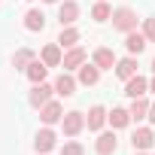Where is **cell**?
Segmentation results:
<instances>
[{
  "label": "cell",
  "instance_id": "cell-1",
  "mask_svg": "<svg viewBox=\"0 0 155 155\" xmlns=\"http://www.w3.org/2000/svg\"><path fill=\"white\" fill-rule=\"evenodd\" d=\"M110 21H113V28H116V31L131 34V31H137V21H140V18H137V12H134L131 6H116Z\"/></svg>",
  "mask_w": 155,
  "mask_h": 155
},
{
  "label": "cell",
  "instance_id": "cell-2",
  "mask_svg": "<svg viewBox=\"0 0 155 155\" xmlns=\"http://www.w3.org/2000/svg\"><path fill=\"white\" fill-rule=\"evenodd\" d=\"M82 128H85V113H79V110L64 113V119H61V131H64V137H79Z\"/></svg>",
  "mask_w": 155,
  "mask_h": 155
},
{
  "label": "cell",
  "instance_id": "cell-3",
  "mask_svg": "<svg viewBox=\"0 0 155 155\" xmlns=\"http://www.w3.org/2000/svg\"><path fill=\"white\" fill-rule=\"evenodd\" d=\"M52 97H55V85H49V82H37V85L31 88V94H28V101H31V107H34V110L46 107Z\"/></svg>",
  "mask_w": 155,
  "mask_h": 155
},
{
  "label": "cell",
  "instance_id": "cell-4",
  "mask_svg": "<svg viewBox=\"0 0 155 155\" xmlns=\"http://www.w3.org/2000/svg\"><path fill=\"white\" fill-rule=\"evenodd\" d=\"M116 149H119L116 131H101L97 140H94V152H97V155H116Z\"/></svg>",
  "mask_w": 155,
  "mask_h": 155
},
{
  "label": "cell",
  "instance_id": "cell-5",
  "mask_svg": "<svg viewBox=\"0 0 155 155\" xmlns=\"http://www.w3.org/2000/svg\"><path fill=\"white\" fill-rule=\"evenodd\" d=\"M131 146H134V152H149V149L155 146L152 128H137V131L131 134Z\"/></svg>",
  "mask_w": 155,
  "mask_h": 155
},
{
  "label": "cell",
  "instance_id": "cell-6",
  "mask_svg": "<svg viewBox=\"0 0 155 155\" xmlns=\"http://www.w3.org/2000/svg\"><path fill=\"white\" fill-rule=\"evenodd\" d=\"M55 143H58V134L52 131V125H46V128L37 134L34 149H37V155H46V152H52V149H55Z\"/></svg>",
  "mask_w": 155,
  "mask_h": 155
},
{
  "label": "cell",
  "instance_id": "cell-7",
  "mask_svg": "<svg viewBox=\"0 0 155 155\" xmlns=\"http://www.w3.org/2000/svg\"><path fill=\"white\" fill-rule=\"evenodd\" d=\"M76 18H79V3H76V0H64V3H58V25L61 28L76 25Z\"/></svg>",
  "mask_w": 155,
  "mask_h": 155
},
{
  "label": "cell",
  "instance_id": "cell-8",
  "mask_svg": "<svg viewBox=\"0 0 155 155\" xmlns=\"http://www.w3.org/2000/svg\"><path fill=\"white\" fill-rule=\"evenodd\" d=\"M85 61H88V52H85L82 46H73V49H67V52H64L61 67H64V70H79Z\"/></svg>",
  "mask_w": 155,
  "mask_h": 155
},
{
  "label": "cell",
  "instance_id": "cell-9",
  "mask_svg": "<svg viewBox=\"0 0 155 155\" xmlns=\"http://www.w3.org/2000/svg\"><path fill=\"white\" fill-rule=\"evenodd\" d=\"M40 61H43L46 67H61V61H64V49H61L58 43H46V46L40 49Z\"/></svg>",
  "mask_w": 155,
  "mask_h": 155
},
{
  "label": "cell",
  "instance_id": "cell-10",
  "mask_svg": "<svg viewBox=\"0 0 155 155\" xmlns=\"http://www.w3.org/2000/svg\"><path fill=\"white\" fill-rule=\"evenodd\" d=\"M61 119H64V107H61L55 97H52L46 107H40V122H43V125H58Z\"/></svg>",
  "mask_w": 155,
  "mask_h": 155
},
{
  "label": "cell",
  "instance_id": "cell-11",
  "mask_svg": "<svg viewBox=\"0 0 155 155\" xmlns=\"http://www.w3.org/2000/svg\"><path fill=\"white\" fill-rule=\"evenodd\" d=\"M76 85H79V79H73L70 70H64L58 79H55V94L58 97H73L76 94Z\"/></svg>",
  "mask_w": 155,
  "mask_h": 155
},
{
  "label": "cell",
  "instance_id": "cell-12",
  "mask_svg": "<svg viewBox=\"0 0 155 155\" xmlns=\"http://www.w3.org/2000/svg\"><path fill=\"white\" fill-rule=\"evenodd\" d=\"M101 73H104V70H101L94 61H91V64L85 61V64L79 67V76H76V79H79V85L88 88V85H97V82H101Z\"/></svg>",
  "mask_w": 155,
  "mask_h": 155
},
{
  "label": "cell",
  "instance_id": "cell-13",
  "mask_svg": "<svg viewBox=\"0 0 155 155\" xmlns=\"http://www.w3.org/2000/svg\"><path fill=\"white\" fill-rule=\"evenodd\" d=\"M107 110L101 107V104H94L91 110H88V116H85V128L88 131H104V125H107Z\"/></svg>",
  "mask_w": 155,
  "mask_h": 155
},
{
  "label": "cell",
  "instance_id": "cell-14",
  "mask_svg": "<svg viewBox=\"0 0 155 155\" xmlns=\"http://www.w3.org/2000/svg\"><path fill=\"white\" fill-rule=\"evenodd\" d=\"M146 91H149V79H146V76H140V73L131 76V79L125 82V94H128L131 101H134V97H143Z\"/></svg>",
  "mask_w": 155,
  "mask_h": 155
},
{
  "label": "cell",
  "instance_id": "cell-15",
  "mask_svg": "<svg viewBox=\"0 0 155 155\" xmlns=\"http://www.w3.org/2000/svg\"><path fill=\"white\" fill-rule=\"evenodd\" d=\"M113 70H116V76H119L122 82H128L131 76H137V58H134V55H128V58H119Z\"/></svg>",
  "mask_w": 155,
  "mask_h": 155
},
{
  "label": "cell",
  "instance_id": "cell-16",
  "mask_svg": "<svg viewBox=\"0 0 155 155\" xmlns=\"http://www.w3.org/2000/svg\"><path fill=\"white\" fill-rule=\"evenodd\" d=\"M91 61H94V64H97L101 70H113L119 58H116V52H113V49L101 46V49H94V52H91Z\"/></svg>",
  "mask_w": 155,
  "mask_h": 155
},
{
  "label": "cell",
  "instance_id": "cell-17",
  "mask_svg": "<svg viewBox=\"0 0 155 155\" xmlns=\"http://www.w3.org/2000/svg\"><path fill=\"white\" fill-rule=\"evenodd\" d=\"M146 46H149V40L143 37V31H131V34H125V49H128V55H140Z\"/></svg>",
  "mask_w": 155,
  "mask_h": 155
},
{
  "label": "cell",
  "instance_id": "cell-18",
  "mask_svg": "<svg viewBox=\"0 0 155 155\" xmlns=\"http://www.w3.org/2000/svg\"><path fill=\"white\" fill-rule=\"evenodd\" d=\"M79 40H82V34L76 31L73 25H67V28H61V34H58L55 43H58L61 49H73V46H79Z\"/></svg>",
  "mask_w": 155,
  "mask_h": 155
},
{
  "label": "cell",
  "instance_id": "cell-19",
  "mask_svg": "<svg viewBox=\"0 0 155 155\" xmlns=\"http://www.w3.org/2000/svg\"><path fill=\"white\" fill-rule=\"evenodd\" d=\"M43 28H46V15H43L40 9H28V12H25V31L40 34Z\"/></svg>",
  "mask_w": 155,
  "mask_h": 155
},
{
  "label": "cell",
  "instance_id": "cell-20",
  "mask_svg": "<svg viewBox=\"0 0 155 155\" xmlns=\"http://www.w3.org/2000/svg\"><path fill=\"white\" fill-rule=\"evenodd\" d=\"M128 113H131V122H143V119L149 116V101H146V94H143V97H134L131 107H128Z\"/></svg>",
  "mask_w": 155,
  "mask_h": 155
},
{
  "label": "cell",
  "instance_id": "cell-21",
  "mask_svg": "<svg viewBox=\"0 0 155 155\" xmlns=\"http://www.w3.org/2000/svg\"><path fill=\"white\" fill-rule=\"evenodd\" d=\"M107 122L113 125V131H122V128H128V125H131V113H128V110H122V107H113V113L107 116Z\"/></svg>",
  "mask_w": 155,
  "mask_h": 155
},
{
  "label": "cell",
  "instance_id": "cell-22",
  "mask_svg": "<svg viewBox=\"0 0 155 155\" xmlns=\"http://www.w3.org/2000/svg\"><path fill=\"white\" fill-rule=\"evenodd\" d=\"M46 73H49V67H46L40 58H37V61H31V64H28V70H25V76H28L34 85H37V82H46Z\"/></svg>",
  "mask_w": 155,
  "mask_h": 155
},
{
  "label": "cell",
  "instance_id": "cell-23",
  "mask_svg": "<svg viewBox=\"0 0 155 155\" xmlns=\"http://www.w3.org/2000/svg\"><path fill=\"white\" fill-rule=\"evenodd\" d=\"M31 61H37V52H34V49H18V52L12 55V67H15V70H28Z\"/></svg>",
  "mask_w": 155,
  "mask_h": 155
},
{
  "label": "cell",
  "instance_id": "cell-24",
  "mask_svg": "<svg viewBox=\"0 0 155 155\" xmlns=\"http://www.w3.org/2000/svg\"><path fill=\"white\" fill-rule=\"evenodd\" d=\"M91 18L94 21H110L113 18V6L107 3V0H97V3L91 6Z\"/></svg>",
  "mask_w": 155,
  "mask_h": 155
},
{
  "label": "cell",
  "instance_id": "cell-25",
  "mask_svg": "<svg viewBox=\"0 0 155 155\" xmlns=\"http://www.w3.org/2000/svg\"><path fill=\"white\" fill-rule=\"evenodd\" d=\"M61 155H85V146H82L79 140H67V143L61 146Z\"/></svg>",
  "mask_w": 155,
  "mask_h": 155
},
{
  "label": "cell",
  "instance_id": "cell-26",
  "mask_svg": "<svg viewBox=\"0 0 155 155\" xmlns=\"http://www.w3.org/2000/svg\"><path fill=\"white\" fill-rule=\"evenodd\" d=\"M143 37H146L149 43H155V15L143 18Z\"/></svg>",
  "mask_w": 155,
  "mask_h": 155
},
{
  "label": "cell",
  "instance_id": "cell-27",
  "mask_svg": "<svg viewBox=\"0 0 155 155\" xmlns=\"http://www.w3.org/2000/svg\"><path fill=\"white\" fill-rule=\"evenodd\" d=\"M146 119H149V122H152V125H155V101H152V104H149V116H146Z\"/></svg>",
  "mask_w": 155,
  "mask_h": 155
},
{
  "label": "cell",
  "instance_id": "cell-28",
  "mask_svg": "<svg viewBox=\"0 0 155 155\" xmlns=\"http://www.w3.org/2000/svg\"><path fill=\"white\" fill-rule=\"evenodd\" d=\"M149 91L155 94V76H152V79H149Z\"/></svg>",
  "mask_w": 155,
  "mask_h": 155
},
{
  "label": "cell",
  "instance_id": "cell-29",
  "mask_svg": "<svg viewBox=\"0 0 155 155\" xmlns=\"http://www.w3.org/2000/svg\"><path fill=\"white\" fill-rule=\"evenodd\" d=\"M43 3H61V0H43Z\"/></svg>",
  "mask_w": 155,
  "mask_h": 155
},
{
  "label": "cell",
  "instance_id": "cell-30",
  "mask_svg": "<svg viewBox=\"0 0 155 155\" xmlns=\"http://www.w3.org/2000/svg\"><path fill=\"white\" fill-rule=\"evenodd\" d=\"M152 73H155V58H152Z\"/></svg>",
  "mask_w": 155,
  "mask_h": 155
},
{
  "label": "cell",
  "instance_id": "cell-31",
  "mask_svg": "<svg viewBox=\"0 0 155 155\" xmlns=\"http://www.w3.org/2000/svg\"><path fill=\"white\" fill-rule=\"evenodd\" d=\"M134 155H146V152H134Z\"/></svg>",
  "mask_w": 155,
  "mask_h": 155
}]
</instances>
